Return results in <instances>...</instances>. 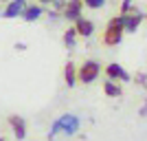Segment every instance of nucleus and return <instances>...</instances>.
<instances>
[{"label": "nucleus", "mask_w": 147, "mask_h": 141, "mask_svg": "<svg viewBox=\"0 0 147 141\" xmlns=\"http://www.w3.org/2000/svg\"><path fill=\"white\" fill-rule=\"evenodd\" d=\"M9 126H11V132H13V137L18 141H22V139H26V121L22 119L20 115H9Z\"/></svg>", "instance_id": "nucleus-4"}, {"label": "nucleus", "mask_w": 147, "mask_h": 141, "mask_svg": "<svg viewBox=\"0 0 147 141\" xmlns=\"http://www.w3.org/2000/svg\"><path fill=\"white\" fill-rule=\"evenodd\" d=\"M99 73H101V64H99L97 60H86L77 68V82H81V84H92V82L99 77Z\"/></svg>", "instance_id": "nucleus-2"}, {"label": "nucleus", "mask_w": 147, "mask_h": 141, "mask_svg": "<svg viewBox=\"0 0 147 141\" xmlns=\"http://www.w3.org/2000/svg\"><path fill=\"white\" fill-rule=\"evenodd\" d=\"M24 9H26V0H9L7 7H5V11H2V18H7V20L20 18Z\"/></svg>", "instance_id": "nucleus-6"}, {"label": "nucleus", "mask_w": 147, "mask_h": 141, "mask_svg": "<svg viewBox=\"0 0 147 141\" xmlns=\"http://www.w3.org/2000/svg\"><path fill=\"white\" fill-rule=\"evenodd\" d=\"M64 80H66L68 88H73L77 84V66H75L73 62H66V66H64Z\"/></svg>", "instance_id": "nucleus-11"}, {"label": "nucleus", "mask_w": 147, "mask_h": 141, "mask_svg": "<svg viewBox=\"0 0 147 141\" xmlns=\"http://www.w3.org/2000/svg\"><path fill=\"white\" fill-rule=\"evenodd\" d=\"M129 9H132V0H123V5H121V13H127Z\"/></svg>", "instance_id": "nucleus-16"}, {"label": "nucleus", "mask_w": 147, "mask_h": 141, "mask_svg": "<svg viewBox=\"0 0 147 141\" xmlns=\"http://www.w3.org/2000/svg\"><path fill=\"white\" fill-rule=\"evenodd\" d=\"M0 141H5V139H2V137H0Z\"/></svg>", "instance_id": "nucleus-21"}, {"label": "nucleus", "mask_w": 147, "mask_h": 141, "mask_svg": "<svg viewBox=\"0 0 147 141\" xmlns=\"http://www.w3.org/2000/svg\"><path fill=\"white\" fill-rule=\"evenodd\" d=\"M103 93L108 95V97H121V95H123V88L119 84H114L112 80H108L103 84Z\"/></svg>", "instance_id": "nucleus-12"}, {"label": "nucleus", "mask_w": 147, "mask_h": 141, "mask_svg": "<svg viewBox=\"0 0 147 141\" xmlns=\"http://www.w3.org/2000/svg\"><path fill=\"white\" fill-rule=\"evenodd\" d=\"M16 49H18V51H24V49H26V44H22V42H18V44H16Z\"/></svg>", "instance_id": "nucleus-17"}, {"label": "nucleus", "mask_w": 147, "mask_h": 141, "mask_svg": "<svg viewBox=\"0 0 147 141\" xmlns=\"http://www.w3.org/2000/svg\"><path fill=\"white\" fill-rule=\"evenodd\" d=\"M64 44H66L68 49H75V46H77V29H75V27L64 31Z\"/></svg>", "instance_id": "nucleus-13"}, {"label": "nucleus", "mask_w": 147, "mask_h": 141, "mask_svg": "<svg viewBox=\"0 0 147 141\" xmlns=\"http://www.w3.org/2000/svg\"><path fill=\"white\" fill-rule=\"evenodd\" d=\"M79 126H81V119L77 115H73V112H66V115L57 117L55 121H53V126H51L49 130V141L57 139V137H73L79 132Z\"/></svg>", "instance_id": "nucleus-1"}, {"label": "nucleus", "mask_w": 147, "mask_h": 141, "mask_svg": "<svg viewBox=\"0 0 147 141\" xmlns=\"http://www.w3.org/2000/svg\"><path fill=\"white\" fill-rule=\"evenodd\" d=\"M121 40H123V25H121V16H117V18L110 20V25L103 33V44L105 46H117V44H121Z\"/></svg>", "instance_id": "nucleus-3"}, {"label": "nucleus", "mask_w": 147, "mask_h": 141, "mask_svg": "<svg viewBox=\"0 0 147 141\" xmlns=\"http://www.w3.org/2000/svg\"><path fill=\"white\" fill-rule=\"evenodd\" d=\"M84 5L90 7V9H101L105 5V0H84Z\"/></svg>", "instance_id": "nucleus-14"}, {"label": "nucleus", "mask_w": 147, "mask_h": 141, "mask_svg": "<svg viewBox=\"0 0 147 141\" xmlns=\"http://www.w3.org/2000/svg\"><path fill=\"white\" fill-rule=\"evenodd\" d=\"M37 2H40V5H51L53 0H37Z\"/></svg>", "instance_id": "nucleus-19"}, {"label": "nucleus", "mask_w": 147, "mask_h": 141, "mask_svg": "<svg viewBox=\"0 0 147 141\" xmlns=\"http://www.w3.org/2000/svg\"><path fill=\"white\" fill-rule=\"evenodd\" d=\"M44 13L42 5H26V9L22 11V16L20 18L26 20V22H35V20H40V16Z\"/></svg>", "instance_id": "nucleus-10"}, {"label": "nucleus", "mask_w": 147, "mask_h": 141, "mask_svg": "<svg viewBox=\"0 0 147 141\" xmlns=\"http://www.w3.org/2000/svg\"><path fill=\"white\" fill-rule=\"evenodd\" d=\"M66 2H68V0H53L51 5L55 7V11H57V13H61V11H64V7H66Z\"/></svg>", "instance_id": "nucleus-15"}, {"label": "nucleus", "mask_w": 147, "mask_h": 141, "mask_svg": "<svg viewBox=\"0 0 147 141\" xmlns=\"http://www.w3.org/2000/svg\"><path fill=\"white\" fill-rule=\"evenodd\" d=\"M81 9H84V0H68L66 7H64V11H61L59 16L66 18V20H79Z\"/></svg>", "instance_id": "nucleus-5"}, {"label": "nucleus", "mask_w": 147, "mask_h": 141, "mask_svg": "<svg viewBox=\"0 0 147 141\" xmlns=\"http://www.w3.org/2000/svg\"><path fill=\"white\" fill-rule=\"evenodd\" d=\"M0 2H9V0H0Z\"/></svg>", "instance_id": "nucleus-20"}, {"label": "nucleus", "mask_w": 147, "mask_h": 141, "mask_svg": "<svg viewBox=\"0 0 147 141\" xmlns=\"http://www.w3.org/2000/svg\"><path fill=\"white\" fill-rule=\"evenodd\" d=\"M141 117H147V104L143 106V110H141Z\"/></svg>", "instance_id": "nucleus-18"}, {"label": "nucleus", "mask_w": 147, "mask_h": 141, "mask_svg": "<svg viewBox=\"0 0 147 141\" xmlns=\"http://www.w3.org/2000/svg\"><path fill=\"white\" fill-rule=\"evenodd\" d=\"M105 75H108V80H119L121 77L123 82H129V75L123 71L121 64H108L105 66Z\"/></svg>", "instance_id": "nucleus-9"}, {"label": "nucleus", "mask_w": 147, "mask_h": 141, "mask_svg": "<svg viewBox=\"0 0 147 141\" xmlns=\"http://www.w3.org/2000/svg\"><path fill=\"white\" fill-rule=\"evenodd\" d=\"M143 16L141 11H136V13H121V25H123V31H136L138 29V25L143 22Z\"/></svg>", "instance_id": "nucleus-7"}, {"label": "nucleus", "mask_w": 147, "mask_h": 141, "mask_svg": "<svg viewBox=\"0 0 147 141\" xmlns=\"http://www.w3.org/2000/svg\"><path fill=\"white\" fill-rule=\"evenodd\" d=\"M75 29H77V35H81V37H90L92 33H94V25H92V20H88V18L75 20Z\"/></svg>", "instance_id": "nucleus-8"}]
</instances>
